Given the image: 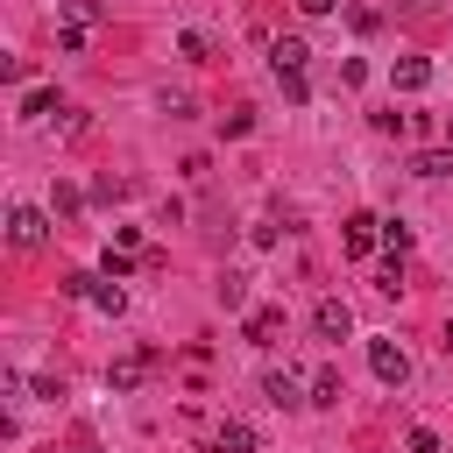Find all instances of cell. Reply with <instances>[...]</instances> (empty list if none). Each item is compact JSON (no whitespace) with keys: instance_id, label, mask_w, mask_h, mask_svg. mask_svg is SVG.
Wrapping results in <instances>:
<instances>
[{"instance_id":"obj_9","label":"cell","mask_w":453,"mask_h":453,"mask_svg":"<svg viewBox=\"0 0 453 453\" xmlns=\"http://www.w3.org/2000/svg\"><path fill=\"white\" fill-rule=\"evenodd\" d=\"M212 453H255V425H241V418H219V432H212Z\"/></svg>"},{"instance_id":"obj_1","label":"cell","mask_w":453,"mask_h":453,"mask_svg":"<svg viewBox=\"0 0 453 453\" xmlns=\"http://www.w3.org/2000/svg\"><path fill=\"white\" fill-rule=\"evenodd\" d=\"M311 333H319L326 347L354 340V311H347V297H319V304H311Z\"/></svg>"},{"instance_id":"obj_17","label":"cell","mask_w":453,"mask_h":453,"mask_svg":"<svg viewBox=\"0 0 453 453\" xmlns=\"http://www.w3.org/2000/svg\"><path fill=\"white\" fill-rule=\"evenodd\" d=\"M382 248L403 255V248H411V226H403V219H382Z\"/></svg>"},{"instance_id":"obj_24","label":"cell","mask_w":453,"mask_h":453,"mask_svg":"<svg viewBox=\"0 0 453 453\" xmlns=\"http://www.w3.org/2000/svg\"><path fill=\"white\" fill-rule=\"evenodd\" d=\"M297 14H311V21H319V14H333V0H297Z\"/></svg>"},{"instance_id":"obj_18","label":"cell","mask_w":453,"mask_h":453,"mask_svg":"<svg viewBox=\"0 0 453 453\" xmlns=\"http://www.w3.org/2000/svg\"><path fill=\"white\" fill-rule=\"evenodd\" d=\"M375 290H382V297H396V290H403V269H396V255L375 269Z\"/></svg>"},{"instance_id":"obj_20","label":"cell","mask_w":453,"mask_h":453,"mask_svg":"<svg viewBox=\"0 0 453 453\" xmlns=\"http://www.w3.org/2000/svg\"><path fill=\"white\" fill-rule=\"evenodd\" d=\"M57 50H64V57H78V50H85V28H78V21H64V28H57Z\"/></svg>"},{"instance_id":"obj_25","label":"cell","mask_w":453,"mask_h":453,"mask_svg":"<svg viewBox=\"0 0 453 453\" xmlns=\"http://www.w3.org/2000/svg\"><path fill=\"white\" fill-rule=\"evenodd\" d=\"M446 149H453V120H446Z\"/></svg>"},{"instance_id":"obj_8","label":"cell","mask_w":453,"mask_h":453,"mask_svg":"<svg viewBox=\"0 0 453 453\" xmlns=\"http://www.w3.org/2000/svg\"><path fill=\"white\" fill-rule=\"evenodd\" d=\"M389 85H396V92H425V85H432V64H425V57H396V64H389Z\"/></svg>"},{"instance_id":"obj_7","label":"cell","mask_w":453,"mask_h":453,"mask_svg":"<svg viewBox=\"0 0 453 453\" xmlns=\"http://www.w3.org/2000/svg\"><path fill=\"white\" fill-rule=\"evenodd\" d=\"M262 396H269L276 411H297V403H311V396L297 389V375H290V368H269V375H262Z\"/></svg>"},{"instance_id":"obj_19","label":"cell","mask_w":453,"mask_h":453,"mask_svg":"<svg viewBox=\"0 0 453 453\" xmlns=\"http://www.w3.org/2000/svg\"><path fill=\"white\" fill-rule=\"evenodd\" d=\"M64 21H78V28H92V21H99V7H92V0H64Z\"/></svg>"},{"instance_id":"obj_14","label":"cell","mask_w":453,"mask_h":453,"mask_svg":"<svg viewBox=\"0 0 453 453\" xmlns=\"http://www.w3.org/2000/svg\"><path fill=\"white\" fill-rule=\"evenodd\" d=\"M340 396H347V389H340V368H319V375H311V403H319V411H333Z\"/></svg>"},{"instance_id":"obj_2","label":"cell","mask_w":453,"mask_h":453,"mask_svg":"<svg viewBox=\"0 0 453 453\" xmlns=\"http://www.w3.org/2000/svg\"><path fill=\"white\" fill-rule=\"evenodd\" d=\"M368 368H375V382H389V389L411 382V354H403L396 340H368Z\"/></svg>"},{"instance_id":"obj_3","label":"cell","mask_w":453,"mask_h":453,"mask_svg":"<svg viewBox=\"0 0 453 453\" xmlns=\"http://www.w3.org/2000/svg\"><path fill=\"white\" fill-rule=\"evenodd\" d=\"M304 64H311V50H304L297 35H276V42H269V71H276V85H283V78H304Z\"/></svg>"},{"instance_id":"obj_6","label":"cell","mask_w":453,"mask_h":453,"mask_svg":"<svg viewBox=\"0 0 453 453\" xmlns=\"http://www.w3.org/2000/svg\"><path fill=\"white\" fill-rule=\"evenodd\" d=\"M241 333H248V347H276V333H283V304H255Z\"/></svg>"},{"instance_id":"obj_12","label":"cell","mask_w":453,"mask_h":453,"mask_svg":"<svg viewBox=\"0 0 453 453\" xmlns=\"http://www.w3.org/2000/svg\"><path fill=\"white\" fill-rule=\"evenodd\" d=\"M142 368H149V354H134V361H113V368H106V389H113V396H127V389L142 382Z\"/></svg>"},{"instance_id":"obj_16","label":"cell","mask_w":453,"mask_h":453,"mask_svg":"<svg viewBox=\"0 0 453 453\" xmlns=\"http://www.w3.org/2000/svg\"><path fill=\"white\" fill-rule=\"evenodd\" d=\"M177 50H184V57H191V64H205V57H212V42H205V35H198V28H184V35H177Z\"/></svg>"},{"instance_id":"obj_11","label":"cell","mask_w":453,"mask_h":453,"mask_svg":"<svg viewBox=\"0 0 453 453\" xmlns=\"http://www.w3.org/2000/svg\"><path fill=\"white\" fill-rule=\"evenodd\" d=\"M212 297H219L226 311H248V276H241V269H226V276L212 283Z\"/></svg>"},{"instance_id":"obj_13","label":"cell","mask_w":453,"mask_h":453,"mask_svg":"<svg viewBox=\"0 0 453 453\" xmlns=\"http://www.w3.org/2000/svg\"><path fill=\"white\" fill-rule=\"evenodd\" d=\"M42 113H57V85H28L21 92V120H42Z\"/></svg>"},{"instance_id":"obj_21","label":"cell","mask_w":453,"mask_h":453,"mask_svg":"<svg viewBox=\"0 0 453 453\" xmlns=\"http://www.w3.org/2000/svg\"><path fill=\"white\" fill-rule=\"evenodd\" d=\"M78 205H85V198H78V191H71V184H57V198H50V212H64V219H71V212H78Z\"/></svg>"},{"instance_id":"obj_22","label":"cell","mask_w":453,"mask_h":453,"mask_svg":"<svg viewBox=\"0 0 453 453\" xmlns=\"http://www.w3.org/2000/svg\"><path fill=\"white\" fill-rule=\"evenodd\" d=\"M127 262H134L127 248H106V269H99V276H113V283H120V276H127Z\"/></svg>"},{"instance_id":"obj_15","label":"cell","mask_w":453,"mask_h":453,"mask_svg":"<svg viewBox=\"0 0 453 453\" xmlns=\"http://www.w3.org/2000/svg\"><path fill=\"white\" fill-rule=\"evenodd\" d=\"M411 170H418V177H453V149H425Z\"/></svg>"},{"instance_id":"obj_10","label":"cell","mask_w":453,"mask_h":453,"mask_svg":"<svg viewBox=\"0 0 453 453\" xmlns=\"http://www.w3.org/2000/svg\"><path fill=\"white\" fill-rule=\"evenodd\" d=\"M85 304H99L106 319H120V311H127V290H120L113 276H92V290H85Z\"/></svg>"},{"instance_id":"obj_5","label":"cell","mask_w":453,"mask_h":453,"mask_svg":"<svg viewBox=\"0 0 453 453\" xmlns=\"http://www.w3.org/2000/svg\"><path fill=\"white\" fill-rule=\"evenodd\" d=\"M340 248H347L354 262H368V255L382 248V219H368V212H354V219H347V234H340Z\"/></svg>"},{"instance_id":"obj_4","label":"cell","mask_w":453,"mask_h":453,"mask_svg":"<svg viewBox=\"0 0 453 453\" xmlns=\"http://www.w3.org/2000/svg\"><path fill=\"white\" fill-rule=\"evenodd\" d=\"M7 241H14V248H42V241H50V219H42L35 205H14V212H7Z\"/></svg>"},{"instance_id":"obj_23","label":"cell","mask_w":453,"mask_h":453,"mask_svg":"<svg viewBox=\"0 0 453 453\" xmlns=\"http://www.w3.org/2000/svg\"><path fill=\"white\" fill-rule=\"evenodd\" d=\"M411 453H439V432H425V425H411V439H403Z\"/></svg>"}]
</instances>
